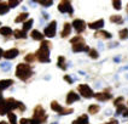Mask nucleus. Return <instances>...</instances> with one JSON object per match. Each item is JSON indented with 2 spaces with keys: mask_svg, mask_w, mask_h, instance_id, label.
Instances as JSON below:
<instances>
[{
  "mask_svg": "<svg viewBox=\"0 0 128 124\" xmlns=\"http://www.w3.org/2000/svg\"><path fill=\"white\" fill-rule=\"evenodd\" d=\"M7 117H8V120H10V123L11 124H17V117H16L14 113L10 112V113L7 114Z\"/></svg>",
  "mask_w": 128,
  "mask_h": 124,
  "instance_id": "7c9ffc66",
  "label": "nucleus"
},
{
  "mask_svg": "<svg viewBox=\"0 0 128 124\" xmlns=\"http://www.w3.org/2000/svg\"><path fill=\"white\" fill-rule=\"evenodd\" d=\"M4 101H5V100H4V97H2V94L0 93V105H1V103H2Z\"/></svg>",
  "mask_w": 128,
  "mask_h": 124,
  "instance_id": "79ce46f5",
  "label": "nucleus"
},
{
  "mask_svg": "<svg viewBox=\"0 0 128 124\" xmlns=\"http://www.w3.org/2000/svg\"><path fill=\"white\" fill-rule=\"evenodd\" d=\"M78 124H88V116L87 114H82L76 119Z\"/></svg>",
  "mask_w": 128,
  "mask_h": 124,
  "instance_id": "a878e982",
  "label": "nucleus"
},
{
  "mask_svg": "<svg viewBox=\"0 0 128 124\" xmlns=\"http://www.w3.org/2000/svg\"><path fill=\"white\" fill-rule=\"evenodd\" d=\"M118 35H120V39H122V40L127 39V38H128V29L127 28H123L122 30H120Z\"/></svg>",
  "mask_w": 128,
  "mask_h": 124,
  "instance_id": "c85d7f7f",
  "label": "nucleus"
},
{
  "mask_svg": "<svg viewBox=\"0 0 128 124\" xmlns=\"http://www.w3.org/2000/svg\"><path fill=\"white\" fill-rule=\"evenodd\" d=\"M80 100V96H78V94H76L75 91H69L68 93V95H66V103L68 105H71V103H74V102H76V101H78Z\"/></svg>",
  "mask_w": 128,
  "mask_h": 124,
  "instance_id": "9d476101",
  "label": "nucleus"
},
{
  "mask_svg": "<svg viewBox=\"0 0 128 124\" xmlns=\"http://www.w3.org/2000/svg\"><path fill=\"white\" fill-rule=\"evenodd\" d=\"M1 56H4V51H2V49L0 48V57H1Z\"/></svg>",
  "mask_w": 128,
  "mask_h": 124,
  "instance_id": "c03bdc74",
  "label": "nucleus"
},
{
  "mask_svg": "<svg viewBox=\"0 0 128 124\" xmlns=\"http://www.w3.org/2000/svg\"><path fill=\"white\" fill-rule=\"evenodd\" d=\"M18 54H20V51L17 50V49H10V50L4 52V57L6 58V60H12V58L17 57Z\"/></svg>",
  "mask_w": 128,
  "mask_h": 124,
  "instance_id": "9b49d317",
  "label": "nucleus"
},
{
  "mask_svg": "<svg viewBox=\"0 0 128 124\" xmlns=\"http://www.w3.org/2000/svg\"><path fill=\"white\" fill-rule=\"evenodd\" d=\"M114 105L116 106V107H120V106H122V105H123V97H122V96H118L117 99H115Z\"/></svg>",
  "mask_w": 128,
  "mask_h": 124,
  "instance_id": "72a5a7b5",
  "label": "nucleus"
},
{
  "mask_svg": "<svg viewBox=\"0 0 128 124\" xmlns=\"http://www.w3.org/2000/svg\"><path fill=\"white\" fill-rule=\"evenodd\" d=\"M51 45L52 44L50 42H41V45L39 48V50L35 52V56L36 58L40 61V62H50V49H51Z\"/></svg>",
  "mask_w": 128,
  "mask_h": 124,
  "instance_id": "f03ea898",
  "label": "nucleus"
},
{
  "mask_svg": "<svg viewBox=\"0 0 128 124\" xmlns=\"http://www.w3.org/2000/svg\"><path fill=\"white\" fill-rule=\"evenodd\" d=\"M14 84V80L12 79H4V80H0V93L2 90H5L7 88H10L11 85Z\"/></svg>",
  "mask_w": 128,
  "mask_h": 124,
  "instance_id": "2eb2a0df",
  "label": "nucleus"
},
{
  "mask_svg": "<svg viewBox=\"0 0 128 124\" xmlns=\"http://www.w3.org/2000/svg\"><path fill=\"white\" fill-rule=\"evenodd\" d=\"M78 93L82 95L84 97H86V99H91V97L94 96L93 90L91 89V87L87 85V84H80L78 88Z\"/></svg>",
  "mask_w": 128,
  "mask_h": 124,
  "instance_id": "423d86ee",
  "label": "nucleus"
},
{
  "mask_svg": "<svg viewBox=\"0 0 128 124\" xmlns=\"http://www.w3.org/2000/svg\"><path fill=\"white\" fill-rule=\"evenodd\" d=\"M56 29H57V22L52 21L50 22V24L45 28L44 30V35L47 36V38H52V36L56 35Z\"/></svg>",
  "mask_w": 128,
  "mask_h": 124,
  "instance_id": "6e6552de",
  "label": "nucleus"
},
{
  "mask_svg": "<svg viewBox=\"0 0 128 124\" xmlns=\"http://www.w3.org/2000/svg\"><path fill=\"white\" fill-rule=\"evenodd\" d=\"M70 33H71V24L68 23V22H65L63 26V29H62L60 35H62V38H66V36L70 35Z\"/></svg>",
  "mask_w": 128,
  "mask_h": 124,
  "instance_id": "4468645a",
  "label": "nucleus"
},
{
  "mask_svg": "<svg viewBox=\"0 0 128 124\" xmlns=\"http://www.w3.org/2000/svg\"><path fill=\"white\" fill-rule=\"evenodd\" d=\"M33 20H32V18H30V20H28V21L27 22H24V23H23V30H24V32H27V30H29V29L32 28V26H33Z\"/></svg>",
  "mask_w": 128,
  "mask_h": 124,
  "instance_id": "cd10ccee",
  "label": "nucleus"
},
{
  "mask_svg": "<svg viewBox=\"0 0 128 124\" xmlns=\"http://www.w3.org/2000/svg\"><path fill=\"white\" fill-rule=\"evenodd\" d=\"M58 10H59V12H62V14L68 12L70 16L74 15V10H72V6H71L70 1H66V0L59 3V5H58Z\"/></svg>",
  "mask_w": 128,
  "mask_h": 124,
  "instance_id": "0eeeda50",
  "label": "nucleus"
},
{
  "mask_svg": "<svg viewBox=\"0 0 128 124\" xmlns=\"http://www.w3.org/2000/svg\"><path fill=\"white\" fill-rule=\"evenodd\" d=\"M28 16H29L28 12H22V14H20L17 17H16L14 22H16V23H20V22H26V20L28 18Z\"/></svg>",
  "mask_w": 128,
  "mask_h": 124,
  "instance_id": "aec40b11",
  "label": "nucleus"
},
{
  "mask_svg": "<svg viewBox=\"0 0 128 124\" xmlns=\"http://www.w3.org/2000/svg\"><path fill=\"white\" fill-rule=\"evenodd\" d=\"M36 3H39L40 5H42L45 7H48V6H52V4H53V1H51V0H38Z\"/></svg>",
  "mask_w": 128,
  "mask_h": 124,
  "instance_id": "2f4dec72",
  "label": "nucleus"
},
{
  "mask_svg": "<svg viewBox=\"0 0 128 124\" xmlns=\"http://www.w3.org/2000/svg\"><path fill=\"white\" fill-rule=\"evenodd\" d=\"M86 22L84 20H74L72 21V24H71V27H74V29L78 32V33H81V32H84L86 29Z\"/></svg>",
  "mask_w": 128,
  "mask_h": 124,
  "instance_id": "1a4fd4ad",
  "label": "nucleus"
},
{
  "mask_svg": "<svg viewBox=\"0 0 128 124\" xmlns=\"http://www.w3.org/2000/svg\"><path fill=\"white\" fill-rule=\"evenodd\" d=\"M100 111V107L98 105H91L90 107H88V113H91V114H96V113H98Z\"/></svg>",
  "mask_w": 128,
  "mask_h": 124,
  "instance_id": "b1692460",
  "label": "nucleus"
},
{
  "mask_svg": "<svg viewBox=\"0 0 128 124\" xmlns=\"http://www.w3.org/2000/svg\"><path fill=\"white\" fill-rule=\"evenodd\" d=\"M72 124H78V120H76V119H75V120H74V122H72Z\"/></svg>",
  "mask_w": 128,
  "mask_h": 124,
  "instance_id": "a18cd8bd",
  "label": "nucleus"
},
{
  "mask_svg": "<svg viewBox=\"0 0 128 124\" xmlns=\"http://www.w3.org/2000/svg\"><path fill=\"white\" fill-rule=\"evenodd\" d=\"M109 124H118V120H116V119H111V120L109 122Z\"/></svg>",
  "mask_w": 128,
  "mask_h": 124,
  "instance_id": "a19ab883",
  "label": "nucleus"
},
{
  "mask_svg": "<svg viewBox=\"0 0 128 124\" xmlns=\"http://www.w3.org/2000/svg\"><path fill=\"white\" fill-rule=\"evenodd\" d=\"M90 48L86 46L85 43H80V44H74L72 45V51L74 52H81V51H88L90 52Z\"/></svg>",
  "mask_w": 128,
  "mask_h": 124,
  "instance_id": "f8f14e48",
  "label": "nucleus"
},
{
  "mask_svg": "<svg viewBox=\"0 0 128 124\" xmlns=\"http://www.w3.org/2000/svg\"><path fill=\"white\" fill-rule=\"evenodd\" d=\"M103 26H104V20H98V21H96V22L88 23V27L91 29H100Z\"/></svg>",
  "mask_w": 128,
  "mask_h": 124,
  "instance_id": "dca6fc26",
  "label": "nucleus"
},
{
  "mask_svg": "<svg viewBox=\"0 0 128 124\" xmlns=\"http://www.w3.org/2000/svg\"><path fill=\"white\" fill-rule=\"evenodd\" d=\"M20 124H29V119H26V118H22Z\"/></svg>",
  "mask_w": 128,
  "mask_h": 124,
  "instance_id": "ea45409f",
  "label": "nucleus"
},
{
  "mask_svg": "<svg viewBox=\"0 0 128 124\" xmlns=\"http://www.w3.org/2000/svg\"><path fill=\"white\" fill-rule=\"evenodd\" d=\"M104 124H109V123H104Z\"/></svg>",
  "mask_w": 128,
  "mask_h": 124,
  "instance_id": "de8ad7c7",
  "label": "nucleus"
},
{
  "mask_svg": "<svg viewBox=\"0 0 128 124\" xmlns=\"http://www.w3.org/2000/svg\"><path fill=\"white\" fill-rule=\"evenodd\" d=\"M18 108L21 112H23L26 109V106L22 103L21 101H16L14 99H7L0 105V114L4 116V114H8L12 109Z\"/></svg>",
  "mask_w": 128,
  "mask_h": 124,
  "instance_id": "f257e3e1",
  "label": "nucleus"
},
{
  "mask_svg": "<svg viewBox=\"0 0 128 124\" xmlns=\"http://www.w3.org/2000/svg\"><path fill=\"white\" fill-rule=\"evenodd\" d=\"M14 36L17 38V39H24V38H27V32H24L23 29L22 30H18V29H16L14 32Z\"/></svg>",
  "mask_w": 128,
  "mask_h": 124,
  "instance_id": "412c9836",
  "label": "nucleus"
},
{
  "mask_svg": "<svg viewBox=\"0 0 128 124\" xmlns=\"http://www.w3.org/2000/svg\"><path fill=\"white\" fill-rule=\"evenodd\" d=\"M32 119L36 120L38 123H40V124L45 123V122L47 120V114H46V111L44 109V107L41 106V105L36 106L35 108H34V114H33V118H32Z\"/></svg>",
  "mask_w": 128,
  "mask_h": 124,
  "instance_id": "20e7f679",
  "label": "nucleus"
},
{
  "mask_svg": "<svg viewBox=\"0 0 128 124\" xmlns=\"http://www.w3.org/2000/svg\"><path fill=\"white\" fill-rule=\"evenodd\" d=\"M35 54H28L26 57H24V60H26V62H33V61H35Z\"/></svg>",
  "mask_w": 128,
  "mask_h": 124,
  "instance_id": "473e14b6",
  "label": "nucleus"
},
{
  "mask_svg": "<svg viewBox=\"0 0 128 124\" xmlns=\"http://www.w3.org/2000/svg\"><path fill=\"white\" fill-rule=\"evenodd\" d=\"M0 24H1V23H0Z\"/></svg>",
  "mask_w": 128,
  "mask_h": 124,
  "instance_id": "8fccbe9b",
  "label": "nucleus"
},
{
  "mask_svg": "<svg viewBox=\"0 0 128 124\" xmlns=\"http://www.w3.org/2000/svg\"><path fill=\"white\" fill-rule=\"evenodd\" d=\"M8 10H10L8 4H6V3H0V15L7 14V12H8Z\"/></svg>",
  "mask_w": 128,
  "mask_h": 124,
  "instance_id": "4be33fe9",
  "label": "nucleus"
},
{
  "mask_svg": "<svg viewBox=\"0 0 128 124\" xmlns=\"http://www.w3.org/2000/svg\"><path fill=\"white\" fill-rule=\"evenodd\" d=\"M30 35L32 38L34 39V40H40V42H44V34H41L39 30H32V33H30Z\"/></svg>",
  "mask_w": 128,
  "mask_h": 124,
  "instance_id": "a211bd4d",
  "label": "nucleus"
},
{
  "mask_svg": "<svg viewBox=\"0 0 128 124\" xmlns=\"http://www.w3.org/2000/svg\"><path fill=\"white\" fill-rule=\"evenodd\" d=\"M124 111H126V108H124V106L122 105L120 107H117V109H116V114H123Z\"/></svg>",
  "mask_w": 128,
  "mask_h": 124,
  "instance_id": "4c0bfd02",
  "label": "nucleus"
},
{
  "mask_svg": "<svg viewBox=\"0 0 128 124\" xmlns=\"http://www.w3.org/2000/svg\"><path fill=\"white\" fill-rule=\"evenodd\" d=\"M64 80H65V81H68L69 84H72V79H71L69 75H64Z\"/></svg>",
  "mask_w": 128,
  "mask_h": 124,
  "instance_id": "58836bf2",
  "label": "nucleus"
},
{
  "mask_svg": "<svg viewBox=\"0 0 128 124\" xmlns=\"http://www.w3.org/2000/svg\"><path fill=\"white\" fill-rule=\"evenodd\" d=\"M123 117H128V109H126L124 112H123V114H122Z\"/></svg>",
  "mask_w": 128,
  "mask_h": 124,
  "instance_id": "37998d69",
  "label": "nucleus"
},
{
  "mask_svg": "<svg viewBox=\"0 0 128 124\" xmlns=\"http://www.w3.org/2000/svg\"><path fill=\"white\" fill-rule=\"evenodd\" d=\"M51 108L53 109L54 112H57V113H59V114H62V116H64V114H70V113L74 112V109L72 108H65V107H63V106H60L57 101L51 102Z\"/></svg>",
  "mask_w": 128,
  "mask_h": 124,
  "instance_id": "39448f33",
  "label": "nucleus"
},
{
  "mask_svg": "<svg viewBox=\"0 0 128 124\" xmlns=\"http://www.w3.org/2000/svg\"><path fill=\"white\" fill-rule=\"evenodd\" d=\"M70 43L74 45V44H80V43H85V40H84V38L81 35H76V36H74L72 39L70 40Z\"/></svg>",
  "mask_w": 128,
  "mask_h": 124,
  "instance_id": "bb28decb",
  "label": "nucleus"
},
{
  "mask_svg": "<svg viewBox=\"0 0 128 124\" xmlns=\"http://www.w3.org/2000/svg\"><path fill=\"white\" fill-rule=\"evenodd\" d=\"M110 21L112 23H116V24H122L123 23V18L120 15H112V16H110Z\"/></svg>",
  "mask_w": 128,
  "mask_h": 124,
  "instance_id": "6ab92c4d",
  "label": "nucleus"
},
{
  "mask_svg": "<svg viewBox=\"0 0 128 124\" xmlns=\"http://www.w3.org/2000/svg\"><path fill=\"white\" fill-rule=\"evenodd\" d=\"M111 34L106 32V30H98L97 33H96V38H103V39H110L111 38Z\"/></svg>",
  "mask_w": 128,
  "mask_h": 124,
  "instance_id": "f3484780",
  "label": "nucleus"
},
{
  "mask_svg": "<svg viewBox=\"0 0 128 124\" xmlns=\"http://www.w3.org/2000/svg\"><path fill=\"white\" fill-rule=\"evenodd\" d=\"M12 33H14V30L10 27H1L0 28V34L1 35H11Z\"/></svg>",
  "mask_w": 128,
  "mask_h": 124,
  "instance_id": "5701e85b",
  "label": "nucleus"
},
{
  "mask_svg": "<svg viewBox=\"0 0 128 124\" xmlns=\"http://www.w3.org/2000/svg\"><path fill=\"white\" fill-rule=\"evenodd\" d=\"M33 75V68L30 65L27 63H20L16 68V77L21 80H28Z\"/></svg>",
  "mask_w": 128,
  "mask_h": 124,
  "instance_id": "7ed1b4c3",
  "label": "nucleus"
},
{
  "mask_svg": "<svg viewBox=\"0 0 128 124\" xmlns=\"http://www.w3.org/2000/svg\"><path fill=\"white\" fill-rule=\"evenodd\" d=\"M7 4H8V6L10 7H16V6L20 5V1H18V0H10Z\"/></svg>",
  "mask_w": 128,
  "mask_h": 124,
  "instance_id": "c9c22d12",
  "label": "nucleus"
},
{
  "mask_svg": "<svg viewBox=\"0 0 128 124\" xmlns=\"http://www.w3.org/2000/svg\"><path fill=\"white\" fill-rule=\"evenodd\" d=\"M94 97L98 100V101H108V100H110L111 97H112V95L109 94V93H97V94H94Z\"/></svg>",
  "mask_w": 128,
  "mask_h": 124,
  "instance_id": "ddd939ff",
  "label": "nucleus"
},
{
  "mask_svg": "<svg viewBox=\"0 0 128 124\" xmlns=\"http://www.w3.org/2000/svg\"><path fill=\"white\" fill-rule=\"evenodd\" d=\"M127 11H128V9H127Z\"/></svg>",
  "mask_w": 128,
  "mask_h": 124,
  "instance_id": "09e8293b",
  "label": "nucleus"
},
{
  "mask_svg": "<svg viewBox=\"0 0 128 124\" xmlns=\"http://www.w3.org/2000/svg\"><path fill=\"white\" fill-rule=\"evenodd\" d=\"M58 67L60 68V69H66V65H65V58L63 56H59L58 57Z\"/></svg>",
  "mask_w": 128,
  "mask_h": 124,
  "instance_id": "393cba45",
  "label": "nucleus"
},
{
  "mask_svg": "<svg viewBox=\"0 0 128 124\" xmlns=\"http://www.w3.org/2000/svg\"><path fill=\"white\" fill-rule=\"evenodd\" d=\"M1 69L2 71H10L11 69V65L8 62H4V63H1Z\"/></svg>",
  "mask_w": 128,
  "mask_h": 124,
  "instance_id": "f704fd0d",
  "label": "nucleus"
},
{
  "mask_svg": "<svg viewBox=\"0 0 128 124\" xmlns=\"http://www.w3.org/2000/svg\"><path fill=\"white\" fill-rule=\"evenodd\" d=\"M112 6H114V9H116V10H120V9H121V1H118V0L112 1Z\"/></svg>",
  "mask_w": 128,
  "mask_h": 124,
  "instance_id": "e433bc0d",
  "label": "nucleus"
},
{
  "mask_svg": "<svg viewBox=\"0 0 128 124\" xmlns=\"http://www.w3.org/2000/svg\"><path fill=\"white\" fill-rule=\"evenodd\" d=\"M0 124H8V123H6V122H0Z\"/></svg>",
  "mask_w": 128,
  "mask_h": 124,
  "instance_id": "49530a36",
  "label": "nucleus"
},
{
  "mask_svg": "<svg viewBox=\"0 0 128 124\" xmlns=\"http://www.w3.org/2000/svg\"><path fill=\"white\" fill-rule=\"evenodd\" d=\"M88 55H90V57L93 58V60H97V58L99 57V54H98V51L96 50V49H91L90 52H88Z\"/></svg>",
  "mask_w": 128,
  "mask_h": 124,
  "instance_id": "c756f323",
  "label": "nucleus"
}]
</instances>
